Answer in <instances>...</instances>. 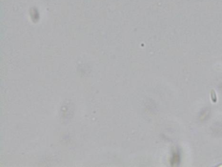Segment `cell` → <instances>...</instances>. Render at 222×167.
Segmentation results:
<instances>
[{
	"label": "cell",
	"mask_w": 222,
	"mask_h": 167,
	"mask_svg": "<svg viewBox=\"0 0 222 167\" xmlns=\"http://www.w3.org/2000/svg\"><path fill=\"white\" fill-rule=\"evenodd\" d=\"M211 99H212V101H213V102L216 103L217 96H216V94L215 91L214 90V89H212V90L211 92Z\"/></svg>",
	"instance_id": "cell-1"
}]
</instances>
